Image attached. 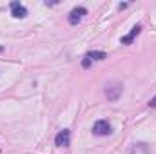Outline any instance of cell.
Instances as JSON below:
<instances>
[{"label":"cell","instance_id":"obj_1","mask_svg":"<svg viewBox=\"0 0 156 154\" xmlns=\"http://www.w3.org/2000/svg\"><path fill=\"white\" fill-rule=\"evenodd\" d=\"M122 91H123V85L118 80H111V82L105 83V96L111 102H116L118 98L122 96Z\"/></svg>","mask_w":156,"mask_h":154},{"label":"cell","instance_id":"obj_2","mask_svg":"<svg viewBox=\"0 0 156 154\" xmlns=\"http://www.w3.org/2000/svg\"><path fill=\"white\" fill-rule=\"evenodd\" d=\"M93 132L96 136H107V134H111V123L107 120H98L93 125Z\"/></svg>","mask_w":156,"mask_h":154},{"label":"cell","instance_id":"obj_3","mask_svg":"<svg viewBox=\"0 0 156 154\" xmlns=\"http://www.w3.org/2000/svg\"><path fill=\"white\" fill-rule=\"evenodd\" d=\"M55 143H56L58 147H67V145L71 143V132H69L67 129L60 131V132L56 134V138H55Z\"/></svg>","mask_w":156,"mask_h":154},{"label":"cell","instance_id":"obj_4","mask_svg":"<svg viewBox=\"0 0 156 154\" xmlns=\"http://www.w3.org/2000/svg\"><path fill=\"white\" fill-rule=\"evenodd\" d=\"M83 15H87V9H85V7H75V9L69 13V18H67V20H69L71 26H76L78 22L82 20Z\"/></svg>","mask_w":156,"mask_h":154},{"label":"cell","instance_id":"obj_5","mask_svg":"<svg viewBox=\"0 0 156 154\" xmlns=\"http://www.w3.org/2000/svg\"><path fill=\"white\" fill-rule=\"evenodd\" d=\"M11 15L15 18H24L27 15V9L20 4V2H11Z\"/></svg>","mask_w":156,"mask_h":154},{"label":"cell","instance_id":"obj_6","mask_svg":"<svg viewBox=\"0 0 156 154\" xmlns=\"http://www.w3.org/2000/svg\"><path fill=\"white\" fill-rule=\"evenodd\" d=\"M140 31H142V26H140V24H138V26H134V27L131 29V33H129V35L122 37V44H125V45L133 44V40H134V37H138V35H140Z\"/></svg>","mask_w":156,"mask_h":154},{"label":"cell","instance_id":"obj_7","mask_svg":"<svg viewBox=\"0 0 156 154\" xmlns=\"http://www.w3.org/2000/svg\"><path fill=\"white\" fill-rule=\"evenodd\" d=\"M85 58L87 60H96V62H100V60H104V58H107V54L104 53V51H89L87 54H85Z\"/></svg>","mask_w":156,"mask_h":154},{"label":"cell","instance_id":"obj_8","mask_svg":"<svg viewBox=\"0 0 156 154\" xmlns=\"http://www.w3.org/2000/svg\"><path fill=\"white\" fill-rule=\"evenodd\" d=\"M149 107H153V109H156V94L151 98V102H149Z\"/></svg>","mask_w":156,"mask_h":154},{"label":"cell","instance_id":"obj_9","mask_svg":"<svg viewBox=\"0 0 156 154\" xmlns=\"http://www.w3.org/2000/svg\"><path fill=\"white\" fill-rule=\"evenodd\" d=\"M2 53H4V45H0V54H2Z\"/></svg>","mask_w":156,"mask_h":154}]
</instances>
